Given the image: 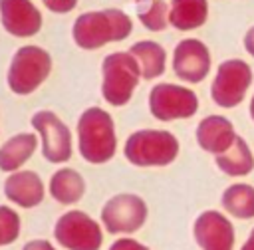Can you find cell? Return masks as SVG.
Returning <instances> with one entry per match:
<instances>
[{"label": "cell", "instance_id": "cell-8", "mask_svg": "<svg viewBox=\"0 0 254 250\" xmlns=\"http://www.w3.org/2000/svg\"><path fill=\"white\" fill-rule=\"evenodd\" d=\"M149 111L159 121L189 119L198 111V97L189 87L177 83H157L149 91Z\"/></svg>", "mask_w": 254, "mask_h": 250}, {"label": "cell", "instance_id": "cell-9", "mask_svg": "<svg viewBox=\"0 0 254 250\" xmlns=\"http://www.w3.org/2000/svg\"><path fill=\"white\" fill-rule=\"evenodd\" d=\"M252 83V67L244 60H226L218 65L210 85V97L218 107L230 109L242 103Z\"/></svg>", "mask_w": 254, "mask_h": 250}, {"label": "cell", "instance_id": "cell-25", "mask_svg": "<svg viewBox=\"0 0 254 250\" xmlns=\"http://www.w3.org/2000/svg\"><path fill=\"white\" fill-rule=\"evenodd\" d=\"M109 250H151V248L145 246V244H141V242L135 240V238H117V240L109 246Z\"/></svg>", "mask_w": 254, "mask_h": 250}, {"label": "cell", "instance_id": "cell-20", "mask_svg": "<svg viewBox=\"0 0 254 250\" xmlns=\"http://www.w3.org/2000/svg\"><path fill=\"white\" fill-rule=\"evenodd\" d=\"M216 167L228 177H244L254 169V155L246 141L242 137H236L226 153L216 155Z\"/></svg>", "mask_w": 254, "mask_h": 250}, {"label": "cell", "instance_id": "cell-4", "mask_svg": "<svg viewBox=\"0 0 254 250\" xmlns=\"http://www.w3.org/2000/svg\"><path fill=\"white\" fill-rule=\"evenodd\" d=\"M123 155L135 167H167L179 155V139L163 129H139L127 137Z\"/></svg>", "mask_w": 254, "mask_h": 250}, {"label": "cell", "instance_id": "cell-13", "mask_svg": "<svg viewBox=\"0 0 254 250\" xmlns=\"http://www.w3.org/2000/svg\"><path fill=\"white\" fill-rule=\"evenodd\" d=\"M0 22L16 38H30L42 30V14L32 0H0Z\"/></svg>", "mask_w": 254, "mask_h": 250}, {"label": "cell", "instance_id": "cell-3", "mask_svg": "<svg viewBox=\"0 0 254 250\" xmlns=\"http://www.w3.org/2000/svg\"><path fill=\"white\" fill-rule=\"evenodd\" d=\"M141 81L137 60L129 52L107 54L101 62V95L111 107H123L131 101Z\"/></svg>", "mask_w": 254, "mask_h": 250}, {"label": "cell", "instance_id": "cell-7", "mask_svg": "<svg viewBox=\"0 0 254 250\" xmlns=\"http://www.w3.org/2000/svg\"><path fill=\"white\" fill-rule=\"evenodd\" d=\"M147 202L133 192L111 196L101 208V224L109 234H133L147 222Z\"/></svg>", "mask_w": 254, "mask_h": 250}, {"label": "cell", "instance_id": "cell-15", "mask_svg": "<svg viewBox=\"0 0 254 250\" xmlns=\"http://www.w3.org/2000/svg\"><path fill=\"white\" fill-rule=\"evenodd\" d=\"M238 135L234 133V125L224 115H208L196 125V143L202 151L212 155L226 153L234 139Z\"/></svg>", "mask_w": 254, "mask_h": 250}, {"label": "cell", "instance_id": "cell-21", "mask_svg": "<svg viewBox=\"0 0 254 250\" xmlns=\"http://www.w3.org/2000/svg\"><path fill=\"white\" fill-rule=\"evenodd\" d=\"M222 208L240 220H250L254 218V187L246 183H236L224 188L222 192Z\"/></svg>", "mask_w": 254, "mask_h": 250}, {"label": "cell", "instance_id": "cell-26", "mask_svg": "<svg viewBox=\"0 0 254 250\" xmlns=\"http://www.w3.org/2000/svg\"><path fill=\"white\" fill-rule=\"evenodd\" d=\"M22 250H56L52 242L44 240V238H36V240H30L22 246Z\"/></svg>", "mask_w": 254, "mask_h": 250}, {"label": "cell", "instance_id": "cell-2", "mask_svg": "<svg viewBox=\"0 0 254 250\" xmlns=\"http://www.w3.org/2000/svg\"><path fill=\"white\" fill-rule=\"evenodd\" d=\"M79 155L91 165H103L117 153V135L111 115L101 107H87L77 119Z\"/></svg>", "mask_w": 254, "mask_h": 250}, {"label": "cell", "instance_id": "cell-10", "mask_svg": "<svg viewBox=\"0 0 254 250\" xmlns=\"http://www.w3.org/2000/svg\"><path fill=\"white\" fill-rule=\"evenodd\" d=\"M30 125L38 131L42 141V157L48 163H65L71 159V131L50 109L36 111L30 119Z\"/></svg>", "mask_w": 254, "mask_h": 250}, {"label": "cell", "instance_id": "cell-19", "mask_svg": "<svg viewBox=\"0 0 254 250\" xmlns=\"http://www.w3.org/2000/svg\"><path fill=\"white\" fill-rule=\"evenodd\" d=\"M129 54L137 60L143 79H155L165 73L167 52L161 44H157L153 40H141L129 48Z\"/></svg>", "mask_w": 254, "mask_h": 250}, {"label": "cell", "instance_id": "cell-17", "mask_svg": "<svg viewBox=\"0 0 254 250\" xmlns=\"http://www.w3.org/2000/svg\"><path fill=\"white\" fill-rule=\"evenodd\" d=\"M208 18L206 0H171L169 4V24L181 32L200 28Z\"/></svg>", "mask_w": 254, "mask_h": 250}, {"label": "cell", "instance_id": "cell-30", "mask_svg": "<svg viewBox=\"0 0 254 250\" xmlns=\"http://www.w3.org/2000/svg\"><path fill=\"white\" fill-rule=\"evenodd\" d=\"M250 117H252V121H254V97H252V101H250Z\"/></svg>", "mask_w": 254, "mask_h": 250}, {"label": "cell", "instance_id": "cell-16", "mask_svg": "<svg viewBox=\"0 0 254 250\" xmlns=\"http://www.w3.org/2000/svg\"><path fill=\"white\" fill-rule=\"evenodd\" d=\"M50 196L60 204H75L85 194V181L83 177L71 169L64 167L58 169L50 179Z\"/></svg>", "mask_w": 254, "mask_h": 250}, {"label": "cell", "instance_id": "cell-23", "mask_svg": "<svg viewBox=\"0 0 254 250\" xmlns=\"http://www.w3.org/2000/svg\"><path fill=\"white\" fill-rule=\"evenodd\" d=\"M20 236V216L14 208L0 204V246L12 244Z\"/></svg>", "mask_w": 254, "mask_h": 250}, {"label": "cell", "instance_id": "cell-14", "mask_svg": "<svg viewBox=\"0 0 254 250\" xmlns=\"http://www.w3.org/2000/svg\"><path fill=\"white\" fill-rule=\"evenodd\" d=\"M6 198L20 208H34L44 200L46 187L36 171H16L4 181Z\"/></svg>", "mask_w": 254, "mask_h": 250}, {"label": "cell", "instance_id": "cell-12", "mask_svg": "<svg viewBox=\"0 0 254 250\" xmlns=\"http://www.w3.org/2000/svg\"><path fill=\"white\" fill-rule=\"evenodd\" d=\"M194 242L202 250H232L234 248V226L218 210H204L192 224Z\"/></svg>", "mask_w": 254, "mask_h": 250}, {"label": "cell", "instance_id": "cell-5", "mask_svg": "<svg viewBox=\"0 0 254 250\" xmlns=\"http://www.w3.org/2000/svg\"><path fill=\"white\" fill-rule=\"evenodd\" d=\"M52 73V56L40 46H22L12 56L6 81L12 93H34Z\"/></svg>", "mask_w": 254, "mask_h": 250}, {"label": "cell", "instance_id": "cell-18", "mask_svg": "<svg viewBox=\"0 0 254 250\" xmlns=\"http://www.w3.org/2000/svg\"><path fill=\"white\" fill-rule=\"evenodd\" d=\"M38 137L34 133H18L0 147V171L16 173L34 155Z\"/></svg>", "mask_w": 254, "mask_h": 250}, {"label": "cell", "instance_id": "cell-11", "mask_svg": "<svg viewBox=\"0 0 254 250\" xmlns=\"http://www.w3.org/2000/svg\"><path fill=\"white\" fill-rule=\"evenodd\" d=\"M173 71L179 79L189 83L202 81L210 71V52L196 38H185L175 46Z\"/></svg>", "mask_w": 254, "mask_h": 250}, {"label": "cell", "instance_id": "cell-24", "mask_svg": "<svg viewBox=\"0 0 254 250\" xmlns=\"http://www.w3.org/2000/svg\"><path fill=\"white\" fill-rule=\"evenodd\" d=\"M42 4L56 14H67L77 6V0H42Z\"/></svg>", "mask_w": 254, "mask_h": 250}, {"label": "cell", "instance_id": "cell-6", "mask_svg": "<svg viewBox=\"0 0 254 250\" xmlns=\"http://www.w3.org/2000/svg\"><path fill=\"white\" fill-rule=\"evenodd\" d=\"M54 238L65 250H99L103 244V230L87 212L67 210L56 220Z\"/></svg>", "mask_w": 254, "mask_h": 250}, {"label": "cell", "instance_id": "cell-22", "mask_svg": "<svg viewBox=\"0 0 254 250\" xmlns=\"http://www.w3.org/2000/svg\"><path fill=\"white\" fill-rule=\"evenodd\" d=\"M137 16L147 30L163 32L169 26V4L165 0H153L143 8H137Z\"/></svg>", "mask_w": 254, "mask_h": 250}, {"label": "cell", "instance_id": "cell-28", "mask_svg": "<svg viewBox=\"0 0 254 250\" xmlns=\"http://www.w3.org/2000/svg\"><path fill=\"white\" fill-rule=\"evenodd\" d=\"M240 250H254V228H252V232L248 234V238H246V242L242 244Z\"/></svg>", "mask_w": 254, "mask_h": 250}, {"label": "cell", "instance_id": "cell-27", "mask_svg": "<svg viewBox=\"0 0 254 250\" xmlns=\"http://www.w3.org/2000/svg\"><path fill=\"white\" fill-rule=\"evenodd\" d=\"M244 48H246V52L254 58V26L246 32V36H244Z\"/></svg>", "mask_w": 254, "mask_h": 250}, {"label": "cell", "instance_id": "cell-1", "mask_svg": "<svg viewBox=\"0 0 254 250\" xmlns=\"http://www.w3.org/2000/svg\"><path fill=\"white\" fill-rule=\"evenodd\" d=\"M133 32L131 18L119 8L89 10L75 18L71 38L81 50H97L111 42H121Z\"/></svg>", "mask_w": 254, "mask_h": 250}, {"label": "cell", "instance_id": "cell-29", "mask_svg": "<svg viewBox=\"0 0 254 250\" xmlns=\"http://www.w3.org/2000/svg\"><path fill=\"white\" fill-rule=\"evenodd\" d=\"M135 4H137V8H143V6H147V4H151L153 0H133Z\"/></svg>", "mask_w": 254, "mask_h": 250}]
</instances>
